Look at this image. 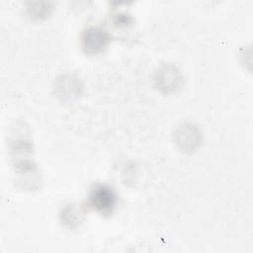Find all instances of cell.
I'll return each mask as SVG.
<instances>
[{"mask_svg":"<svg viewBox=\"0 0 253 253\" xmlns=\"http://www.w3.org/2000/svg\"><path fill=\"white\" fill-rule=\"evenodd\" d=\"M110 42V35L107 31L98 26L86 27L80 36V45L87 55H97L102 52Z\"/></svg>","mask_w":253,"mask_h":253,"instance_id":"3957f363","label":"cell"},{"mask_svg":"<svg viewBox=\"0 0 253 253\" xmlns=\"http://www.w3.org/2000/svg\"><path fill=\"white\" fill-rule=\"evenodd\" d=\"M202 140L200 128L193 123L182 124L174 132V142L177 147L186 153L196 150Z\"/></svg>","mask_w":253,"mask_h":253,"instance_id":"277c9868","label":"cell"},{"mask_svg":"<svg viewBox=\"0 0 253 253\" xmlns=\"http://www.w3.org/2000/svg\"><path fill=\"white\" fill-rule=\"evenodd\" d=\"M130 21H131V18L129 16L126 14H117L114 22L118 27H121V26H127L128 24H130Z\"/></svg>","mask_w":253,"mask_h":253,"instance_id":"ba28073f","label":"cell"},{"mask_svg":"<svg viewBox=\"0 0 253 253\" xmlns=\"http://www.w3.org/2000/svg\"><path fill=\"white\" fill-rule=\"evenodd\" d=\"M117 204L118 195L112 187L104 184H95L91 187L87 200V205L91 210L108 216L114 212Z\"/></svg>","mask_w":253,"mask_h":253,"instance_id":"6da1fadb","label":"cell"},{"mask_svg":"<svg viewBox=\"0 0 253 253\" xmlns=\"http://www.w3.org/2000/svg\"><path fill=\"white\" fill-rule=\"evenodd\" d=\"M52 9L53 2H27V15L33 21H42L46 19L50 15Z\"/></svg>","mask_w":253,"mask_h":253,"instance_id":"8992f818","label":"cell"},{"mask_svg":"<svg viewBox=\"0 0 253 253\" xmlns=\"http://www.w3.org/2000/svg\"><path fill=\"white\" fill-rule=\"evenodd\" d=\"M78 213L79 212L76 211L74 206L68 205V206L64 207L61 210L60 218L66 225L73 228L75 226H78L79 222L81 220L80 219V214H78Z\"/></svg>","mask_w":253,"mask_h":253,"instance_id":"52a82bcc","label":"cell"},{"mask_svg":"<svg viewBox=\"0 0 253 253\" xmlns=\"http://www.w3.org/2000/svg\"><path fill=\"white\" fill-rule=\"evenodd\" d=\"M153 81L155 88L162 94H174L183 86V74L176 65L164 63L155 72Z\"/></svg>","mask_w":253,"mask_h":253,"instance_id":"7a4b0ae2","label":"cell"},{"mask_svg":"<svg viewBox=\"0 0 253 253\" xmlns=\"http://www.w3.org/2000/svg\"><path fill=\"white\" fill-rule=\"evenodd\" d=\"M83 88V82L77 74H62L54 83L55 96L64 102L78 98L82 94Z\"/></svg>","mask_w":253,"mask_h":253,"instance_id":"5b68a950","label":"cell"}]
</instances>
